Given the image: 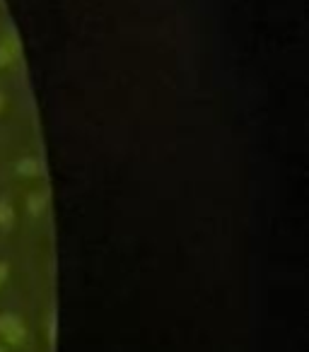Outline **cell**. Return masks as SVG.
<instances>
[{"mask_svg":"<svg viewBox=\"0 0 309 352\" xmlns=\"http://www.w3.org/2000/svg\"><path fill=\"white\" fill-rule=\"evenodd\" d=\"M8 278H10V265H8L6 261H0V285L6 283Z\"/></svg>","mask_w":309,"mask_h":352,"instance_id":"cell-7","label":"cell"},{"mask_svg":"<svg viewBox=\"0 0 309 352\" xmlns=\"http://www.w3.org/2000/svg\"><path fill=\"white\" fill-rule=\"evenodd\" d=\"M15 227V206L10 198H0V232H10Z\"/></svg>","mask_w":309,"mask_h":352,"instance_id":"cell-5","label":"cell"},{"mask_svg":"<svg viewBox=\"0 0 309 352\" xmlns=\"http://www.w3.org/2000/svg\"><path fill=\"white\" fill-rule=\"evenodd\" d=\"M46 210H49V191L30 193V198H27V212H30V217L41 220L46 215Z\"/></svg>","mask_w":309,"mask_h":352,"instance_id":"cell-3","label":"cell"},{"mask_svg":"<svg viewBox=\"0 0 309 352\" xmlns=\"http://www.w3.org/2000/svg\"><path fill=\"white\" fill-rule=\"evenodd\" d=\"M27 326L17 314H0V338L8 342V345H25L27 342Z\"/></svg>","mask_w":309,"mask_h":352,"instance_id":"cell-1","label":"cell"},{"mask_svg":"<svg viewBox=\"0 0 309 352\" xmlns=\"http://www.w3.org/2000/svg\"><path fill=\"white\" fill-rule=\"evenodd\" d=\"M3 109H6V94L0 92V111H3Z\"/></svg>","mask_w":309,"mask_h":352,"instance_id":"cell-8","label":"cell"},{"mask_svg":"<svg viewBox=\"0 0 309 352\" xmlns=\"http://www.w3.org/2000/svg\"><path fill=\"white\" fill-rule=\"evenodd\" d=\"M49 345L54 347L56 345V316L51 314V318H49Z\"/></svg>","mask_w":309,"mask_h":352,"instance_id":"cell-6","label":"cell"},{"mask_svg":"<svg viewBox=\"0 0 309 352\" xmlns=\"http://www.w3.org/2000/svg\"><path fill=\"white\" fill-rule=\"evenodd\" d=\"M0 352H8V350H6V347H3V345H0Z\"/></svg>","mask_w":309,"mask_h":352,"instance_id":"cell-9","label":"cell"},{"mask_svg":"<svg viewBox=\"0 0 309 352\" xmlns=\"http://www.w3.org/2000/svg\"><path fill=\"white\" fill-rule=\"evenodd\" d=\"M20 54H22V44L12 32L0 39V68H10Z\"/></svg>","mask_w":309,"mask_h":352,"instance_id":"cell-2","label":"cell"},{"mask_svg":"<svg viewBox=\"0 0 309 352\" xmlns=\"http://www.w3.org/2000/svg\"><path fill=\"white\" fill-rule=\"evenodd\" d=\"M15 171L20 176H27V179H34V176L44 174V164L36 157H25V160H20L15 164Z\"/></svg>","mask_w":309,"mask_h":352,"instance_id":"cell-4","label":"cell"}]
</instances>
